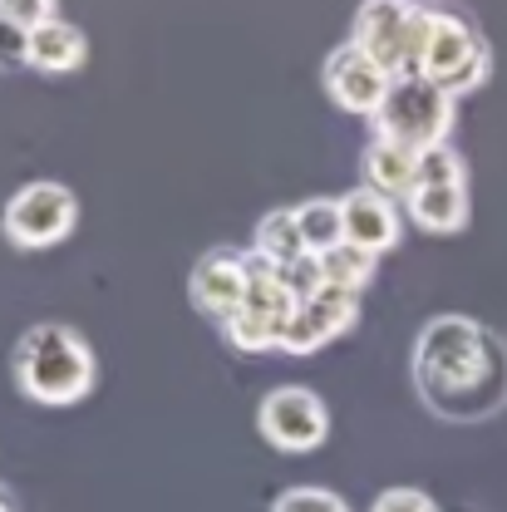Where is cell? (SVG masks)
I'll use <instances>...</instances> for the list:
<instances>
[{
  "mask_svg": "<svg viewBox=\"0 0 507 512\" xmlns=\"http://www.w3.org/2000/svg\"><path fill=\"white\" fill-rule=\"evenodd\" d=\"M419 394L448 419H478L507 399L503 345L468 316H439L414 345Z\"/></svg>",
  "mask_w": 507,
  "mask_h": 512,
  "instance_id": "cell-1",
  "label": "cell"
},
{
  "mask_svg": "<svg viewBox=\"0 0 507 512\" xmlns=\"http://www.w3.org/2000/svg\"><path fill=\"white\" fill-rule=\"evenodd\" d=\"M10 370L20 394H30L35 404H79L99 375L94 350L69 325H30L10 355Z\"/></svg>",
  "mask_w": 507,
  "mask_h": 512,
  "instance_id": "cell-2",
  "label": "cell"
},
{
  "mask_svg": "<svg viewBox=\"0 0 507 512\" xmlns=\"http://www.w3.org/2000/svg\"><path fill=\"white\" fill-rule=\"evenodd\" d=\"M409 74H429L453 99H463L478 84H488L493 55L463 15H453L444 5H419V15H414V69Z\"/></svg>",
  "mask_w": 507,
  "mask_h": 512,
  "instance_id": "cell-3",
  "label": "cell"
},
{
  "mask_svg": "<svg viewBox=\"0 0 507 512\" xmlns=\"http://www.w3.org/2000/svg\"><path fill=\"white\" fill-rule=\"evenodd\" d=\"M453 94L444 84H434L429 74H399L384 109L375 114V138H394L414 153L439 148L453 128Z\"/></svg>",
  "mask_w": 507,
  "mask_h": 512,
  "instance_id": "cell-4",
  "label": "cell"
},
{
  "mask_svg": "<svg viewBox=\"0 0 507 512\" xmlns=\"http://www.w3.org/2000/svg\"><path fill=\"white\" fill-rule=\"evenodd\" d=\"M247 271H252V286H247V306L227 320V340L247 355H261V350H281V335L301 306V291L291 281V271L271 266L266 256H247Z\"/></svg>",
  "mask_w": 507,
  "mask_h": 512,
  "instance_id": "cell-5",
  "label": "cell"
},
{
  "mask_svg": "<svg viewBox=\"0 0 507 512\" xmlns=\"http://www.w3.org/2000/svg\"><path fill=\"white\" fill-rule=\"evenodd\" d=\"M74 217H79V202L64 183H25L5 202L0 227H5L10 247L40 252V247H55L74 232Z\"/></svg>",
  "mask_w": 507,
  "mask_h": 512,
  "instance_id": "cell-6",
  "label": "cell"
},
{
  "mask_svg": "<svg viewBox=\"0 0 507 512\" xmlns=\"http://www.w3.org/2000/svg\"><path fill=\"white\" fill-rule=\"evenodd\" d=\"M256 424H261V439L281 453H311L325 444L330 434V409L325 399L301 389V384H286V389H271L256 409Z\"/></svg>",
  "mask_w": 507,
  "mask_h": 512,
  "instance_id": "cell-7",
  "label": "cell"
},
{
  "mask_svg": "<svg viewBox=\"0 0 507 512\" xmlns=\"http://www.w3.org/2000/svg\"><path fill=\"white\" fill-rule=\"evenodd\" d=\"M414 15H419V0H365L355 10L350 45L399 79L414 69Z\"/></svg>",
  "mask_w": 507,
  "mask_h": 512,
  "instance_id": "cell-8",
  "label": "cell"
},
{
  "mask_svg": "<svg viewBox=\"0 0 507 512\" xmlns=\"http://www.w3.org/2000/svg\"><path fill=\"white\" fill-rule=\"evenodd\" d=\"M355 316H360V296H355V291H340V286L316 281V286L301 296L291 325H286L281 350H286V355H311L320 345H330L335 335H345V330L355 325Z\"/></svg>",
  "mask_w": 507,
  "mask_h": 512,
  "instance_id": "cell-9",
  "label": "cell"
},
{
  "mask_svg": "<svg viewBox=\"0 0 507 512\" xmlns=\"http://www.w3.org/2000/svg\"><path fill=\"white\" fill-rule=\"evenodd\" d=\"M389 89H394V74L380 69L365 50H355L350 40L325 60V94H330L345 114H365V119H375V114L384 109V99H389Z\"/></svg>",
  "mask_w": 507,
  "mask_h": 512,
  "instance_id": "cell-10",
  "label": "cell"
},
{
  "mask_svg": "<svg viewBox=\"0 0 507 512\" xmlns=\"http://www.w3.org/2000/svg\"><path fill=\"white\" fill-rule=\"evenodd\" d=\"M247 286H252V271H247V256L237 252H207L192 266V281H188L192 306L202 316L222 320V325L247 306Z\"/></svg>",
  "mask_w": 507,
  "mask_h": 512,
  "instance_id": "cell-11",
  "label": "cell"
},
{
  "mask_svg": "<svg viewBox=\"0 0 507 512\" xmlns=\"http://www.w3.org/2000/svg\"><path fill=\"white\" fill-rule=\"evenodd\" d=\"M345 207V242L350 247H365V252H389L399 242V207L394 197H384L375 188H355L340 197Z\"/></svg>",
  "mask_w": 507,
  "mask_h": 512,
  "instance_id": "cell-12",
  "label": "cell"
},
{
  "mask_svg": "<svg viewBox=\"0 0 507 512\" xmlns=\"http://www.w3.org/2000/svg\"><path fill=\"white\" fill-rule=\"evenodd\" d=\"M419 178V153L394 143V138H375L365 148V188L384 192V197H409Z\"/></svg>",
  "mask_w": 507,
  "mask_h": 512,
  "instance_id": "cell-13",
  "label": "cell"
},
{
  "mask_svg": "<svg viewBox=\"0 0 507 512\" xmlns=\"http://www.w3.org/2000/svg\"><path fill=\"white\" fill-rule=\"evenodd\" d=\"M84 60H89V40H84L79 25L50 20V25L30 30V69H40V74H69V69H79Z\"/></svg>",
  "mask_w": 507,
  "mask_h": 512,
  "instance_id": "cell-14",
  "label": "cell"
},
{
  "mask_svg": "<svg viewBox=\"0 0 507 512\" xmlns=\"http://www.w3.org/2000/svg\"><path fill=\"white\" fill-rule=\"evenodd\" d=\"M252 252L266 256V261H271V266H281V271H296V266H306V261H311L306 237H301V217H296V207H276V212H266V217L256 222Z\"/></svg>",
  "mask_w": 507,
  "mask_h": 512,
  "instance_id": "cell-15",
  "label": "cell"
},
{
  "mask_svg": "<svg viewBox=\"0 0 507 512\" xmlns=\"http://www.w3.org/2000/svg\"><path fill=\"white\" fill-rule=\"evenodd\" d=\"M404 212H409L414 227L448 237L468 222V183H458V188H414L404 197Z\"/></svg>",
  "mask_w": 507,
  "mask_h": 512,
  "instance_id": "cell-16",
  "label": "cell"
},
{
  "mask_svg": "<svg viewBox=\"0 0 507 512\" xmlns=\"http://www.w3.org/2000/svg\"><path fill=\"white\" fill-rule=\"evenodd\" d=\"M296 217H301V237H306V252L311 256L335 252L345 242V207H340V197H311V202L296 207Z\"/></svg>",
  "mask_w": 507,
  "mask_h": 512,
  "instance_id": "cell-17",
  "label": "cell"
},
{
  "mask_svg": "<svg viewBox=\"0 0 507 512\" xmlns=\"http://www.w3.org/2000/svg\"><path fill=\"white\" fill-rule=\"evenodd\" d=\"M311 261H316V281L340 286V291H355V296L375 281V252L350 247V242H340L335 252H325V256H311Z\"/></svg>",
  "mask_w": 507,
  "mask_h": 512,
  "instance_id": "cell-18",
  "label": "cell"
},
{
  "mask_svg": "<svg viewBox=\"0 0 507 512\" xmlns=\"http://www.w3.org/2000/svg\"><path fill=\"white\" fill-rule=\"evenodd\" d=\"M458 183H468V173H463V158H458L448 143L419 153V178H414V188H458Z\"/></svg>",
  "mask_w": 507,
  "mask_h": 512,
  "instance_id": "cell-19",
  "label": "cell"
},
{
  "mask_svg": "<svg viewBox=\"0 0 507 512\" xmlns=\"http://www.w3.org/2000/svg\"><path fill=\"white\" fill-rule=\"evenodd\" d=\"M271 512H350L330 488H286L276 503H271Z\"/></svg>",
  "mask_w": 507,
  "mask_h": 512,
  "instance_id": "cell-20",
  "label": "cell"
},
{
  "mask_svg": "<svg viewBox=\"0 0 507 512\" xmlns=\"http://www.w3.org/2000/svg\"><path fill=\"white\" fill-rule=\"evenodd\" d=\"M0 20L25 25V30H40V25L60 20V0H0Z\"/></svg>",
  "mask_w": 507,
  "mask_h": 512,
  "instance_id": "cell-21",
  "label": "cell"
},
{
  "mask_svg": "<svg viewBox=\"0 0 507 512\" xmlns=\"http://www.w3.org/2000/svg\"><path fill=\"white\" fill-rule=\"evenodd\" d=\"M0 69H30V30L0 20Z\"/></svg>",
  "mask_w": 507,
  "mask_h": 512,
  "instance_id": "cell-22",
  "label": "cell"
},
{
  "mask_svg": "<svg viewBox=\"0 0 507 512\" xmlns=\"http://www.w3.org/2000/svg\"><path fill=\"white\" fill-rule=\"evenodd\" d=\"M370 512H439V508H434V498L419 493V488H389V493L375 498Z\"/></svg>",
  "mask_w": 507,
  "mask_h": 512,
  "instance_id": "cell-23",
  "label": "cell"
},
{
  "mask_svg": "<svg viewBox=\"0 0 507 512\" xmlns=\"http://www.w3.org/2000/svg\"><path fill=\"white\" fill-rule=\"evenodd\" d=\"M0 512H5V498H0Z\"/></svg>",
  "mask_w": 507,
  "mask_h": 512,
  "instance_id": "cell-24",
  "label": "cell"
}]
</instances>
